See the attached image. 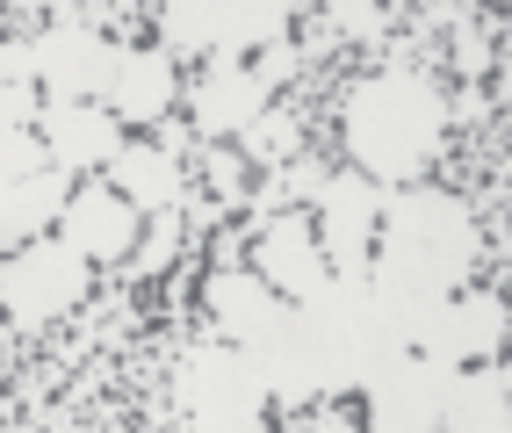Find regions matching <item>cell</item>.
<instances>
[{"label": "cell", "instance_id": "obj_19", "mask_svg": "<svg viewBox=\"0 0 512 433\" xmlns=\"http://www.w3.org/2000/svg\"><path fill=\"white\" fill-rule=\"evenodd\" d=\"M440 433H512V397L498 369H462L448 390V412H440Z\"/></svg>", "mask_w": 512, "mask_h": 433}, {"label": "cell", "instance_id": "obj_21", "mask_svg": "<svg viewBox=\"0 0 512 433\" xmlns=\"http://www.w3.org/2000/svg\"><path fill=\"white\" fill-rule=\"evenodd\" d=\"M246 159H260V166H289V159H296V116L267 109V116L246 130Z\"/></svg>", "mask_w": 512, "mask_h": 433}, {"label": "cell", "instance_id": "obj_10", "mask_svg": "<svg viewBox=\"0 0 512 433\" xmlns=\"http://www.w3.org/2000/svg\"><path fill=\"white\" fill-rule=\"evenodd\" d=\"M462 369H440L426 354H404L390 376H375L368 397V426L361 433H440V412H448V390Z\"/></svg>", "mask_w": 512, "mask_h": 433}, {"label": "cell", "instance_id": "obj_5", "mask_svg": "<svg viewBox=\"0 0 512 433\" xmlns=\"http://www.w3.org/2000/svg\"><path fill=\"white\" fill-rule=\"evenodd\" d=\"M267 405H275L267 376L224 340H195L174 361V412L188 419V433H260Z\"/></svg>", "mask_w": 512, "mask_h": 433}, {"label": "cell", "instance_id": "obj_6", "mask_svg": "<svg viewBox=\"0 0 512 433\" xmlns=\"http://www.w3.org/2000/svg\"><path fill=\"white\" fill-rule=\"evenodd\" d=\"M296 8L282 0H166L159 8V51L174 58H246L289 37Z\"/></svg>", "mask_w": 512, "mask_h": 433}, {"label": "cell", "instance_id": "obj_18", "mask_svg": "<svg viewBox=\"0 0 512 433\" xmlns=\"http://www.w3.org/2000/svg\"><path fill=\"white\" fill-rule=\"evenodd\" d=\"M109 188L123 195L138 217H166L188 203V181H181V159L166 145H123V159L109 166Z\"/></svg>", "mask_w": 512, "mask_h": 433}, {"label": "cell", "instance_id": "obj_12", "mask_svg": "<svg viewBox=\"0 0 512 433\" xmlns=\"http://www.w3.org/2000/svg\"><path fill=\"white\" fill-rule=\"evenodd\" d=\"M37 138H44L51 166H58V174H73V181L109 174V166L123 159V123L101 102H44Z\"/></svg>", "mask_w": 512, "mask_h": 433}, {"label": "cell", "instance_id": "obj_27", "mask_svg": "<svg viewBox=\"0 0 512 433\" xmlns=\"http://www.w3.org/2000/svg\"><path fill=\"white\" fill-rule=\"evenodd\" d=\"M303 433H361V426H354L347 412H339V405H325V412H318L311 426H303Z\"/></svg>", "mask_w": 512, "mask_h": 433}, {"label": "cell", "instance_id": "obj_23", "mask_svg": "<svg viewBox=\"0 0 512 433\" xmlns=\"http://www.w3.org/2000/svg\"><path fill=\"white\" fill-rule=\"evenodd\" d=\"M325 22L339 29V37H375V29H383L390 15H383V8H368V0H332Z\"/></svg>", "mask_w": 512, "mask_h": 433}, {"label": "cell", "instance_id": "obj_8", "mask_svg": "<svg viewBox=\"0 0 512 433\" xmlns=\"http://www.w3.org/2000/svg\"><path fill=\"white\" fill-rule=\"evenodd\" d=\"M383 203H390V188H375L368 174H354V166L325 181V195H318V246H325V268H332V275L368 282Z\"/></svg>", "mask_w": 512, "mask_h": 433}, {"label": "cell", "instance_id": "obj_14", "mask_svg": "<svg viewBox=\"0 0 512 433\" xmlns=\"http://www.w3.org/2000/svg\"><path fill=\"white\" fill-rule=\"evenodd\" d=\"M267 102H275V94L253 80L246 58H210L202 80L188 87V116H195L202 138H246V130L267 116Z\"/></svg>", "mask_w": 512, "mask_h": 433}, {"label": "cell", "instance_id": "obj_28", "mask_svg": "<svg viewBox=\"0 0 512 433\" xmlns=\"http://www.w3.org/2000/svg\"><path fill=\"white\" fill-rule=\"evenodd\" d=\"M455 58H462V73H484V37H476V29H462V44H455Z\"/></svg>", "mask_w": 512, "mask_h": 433}, {"label": "cell", "instance_id": "obj_1", "mask_svg": "<svg viewBox=\"0 0 512 433\" xmlns=\"http://www.w3.org/2000/svg\"><path fill=\"white\" fill-rule=\"evenodd\" d=\"M440 138H448V102L419 65L368 73L339 102V145H347L354 174H368L375 188H419Z\"/></svg>", "mask_w": 512, "mask_h": 433}, {"label": "cell", "instance_id": "obj_15", "mask_svg": "<svg viewBox=\"0 0 512 433\" xmlns=\"http://www.w3.org/2000/svg\"><path fill=\"white\" fill-rule=\"evenodd\" d=\"M181 102V73H174V51H145V44H123V58H116V80H109V94H101V109H109L116 123H166V109Z\"/></svg>", "mask_w": 512, "mask_h": 433}, {"label": "cell", "instance_id": "obj_2", "mask_svg": "<svg viewBox=\"0 0 512 433\" xmlns=\"http://www.w3.org/2000/svg\"><path fill=\"white\" fill-rule=\"evenodd\" d=\"M210 311L224 325V347H238L267 376L275 405H311L318 397V361H311V332L289 296H275L246 268H217L210 275Z\"/></svg>", "mask_w": 512, "mask_h": 433}, {"label": "cell", "instance_id": "obj_24", "mask_svg": "<svg viewBox=\"0 0 512 433\" xmlns=\"http://www.w3.org/2000/svg\"><path fill=\"white\" fill-rule=\"evenodd\" d=\"M44 94L37 87H0V130H37Z\"/></svg>", "mask_w": 512, "mask_h": 433}, {"label": "cell", "instance_id": "obj_29", "mask_svg": "<svg viewBox=\"0 0 512 433\" xmlns=\"http://www.w3.org/2000/svg\"><path fill=\"white\" fill-rule=\"evenodd\" d=\"M498 376H505V397H512V361H505V369H498Z\"/></svg>", "mask_w": 512, "mask_h": 433}, {"label": "cell", "instance_id": "obj_9", "mask_svg": "<svg viewBox=\"0 0 512 433\" xmlns=\"http://www.w3.org/2000/svg\"><path fill=\"white\" fill-rule=\"evenodd\" d=\"M37 87H44V102H101L116 80V58L123 44H109L101 29L87 22H51L37 44Z\"/></svg>", "mask_w": 512, "mask_h": 433}, {"label": "cell", "instance_id": "obj_3", "mask_svg": "<svg viewBox=\"0 0 512 433\" xmlns=\"http://www.w3.org/2000/svg\"><path fill=\"white\" fill-rule=\"evenodd\" d=\"M303 311V332H311V361H318V397H339V390H368L375 376H390L404 354L397 332L383 325L368 282H347V275H325V289L311 296Z\"/></svg>", "mask_w": 512, "mask_h": 433}, {"label": "cell", "instance_id": "obj_25", "mask_svg": "<svg viewBox=\"0 0 512 433\" xmlns=\"http://www.w3.org/2000/svg\"><path fill=\"white\" fill-rule=\"evenodd\" d=\"M0 87H37V51L0 37Z\"/></svg>", "mask_w": 512, "mask_h": 433}, {"label": "cell", "instance_id": "obj_7", "mask_svg": "<svg viewBox=\"0 0 512 433\" xmlns=\"http://www.w3.org/2000/svg\"><path fill=\"white\" fill-rule=\"evenodd\" d=\"M94 289V260H80L65 239H37L0 260V311L15 325H58L65 311H80Z\"/></svg>", "mask_w": 512, "mask_h": 433}, {"label": "cell", "instance_id": "obj_4", "mask_svg": "<svg viewBox=\"0 0 512 433\" xmlns=\"http://www.w3.org/2000/svg\"><path fill=\"white\" fill-rule=\"evenodd\" d=\"M383 253H404V260H419V268L448 275L455 289H469L476 253H484V231H476L462 195L419 181V188H390V203H383Z\"/></svg>", "mask_w": 512, "mask_h": 433}, {"label": "cell", "instance_id": "obj_26", "mask_svg": "<svg viewBox=\"0 0 512 433\" xmlns=\"http://www.w3.org/2000/svg\"><path fill=\"white\" fill-rule=\"evenodd\" d=\"M289 73H296V44H289V37H282V44H267V51L253 58V80H260L267 94H275V87H282Z\"/></svg>", "mask_w": 512, "mask_h": 433}, {"label": "cell", "instance_id": "obj_20", "mask_svg": "<svg viewBox=\"0 0 512 433\" xmlns=\"http://www.w3.org/2000/svg\"><path fill=\"white\" fill-rule=\"evenodd\" d=\"M174 253H181V210H166V217H152L145 246L130 253V275H138V282H152V275H166V268H174Z\"/></svg>", "mask_w": 512, "mask_h": 433}, {"label": "cell", "instance_id": "obj_22", "mask_svg": "<svg viewBox=\"0 0 512 433\" xmlns=\"http://www.w3.org/2000/svg\"><path fill=\"white\" fill-rule=\"evenodd\" d=\"M51 152L37 130H0V181H29V174H44Z\"/></svg>", "mask_w": 512, "mask_h": 433}, {"label": "cell", "instance_id": "obj_11", "mask_svg": "<svg viewBox=\"0 0 512 433\" xmlns=\"http://www.w3.org/2000/svg\"><path fill=\"white\" fill-rule=\"evenodd\" d=\"M138 231H145V217L130 210L109 181H80L73 203H65V217H58V239L73 246L80 260H94V268H130Z\"/></svg>", "mask_w": 512, "mask_h": 433}, {"label": "cell", "instance_id": "obj_16", "mask_svg": "<svg viewBox=\"0 0 512 433\" xmlns=\"http://www.w3.org/2000/svg\"><path fill=\"white\" fill-rule=\"evenodd\" d=\"M325 246H318V231L303 210H282L275 224H267V239H260V282L289 296V304H311V296L325 289Z\"/></svg>", "mask_w": 512, "mask_h": 433}, {"label": "cell", "instance_id": "obj_13", "mask_svg": "<svg viewBox=\"0 0 512 433\" xmlns=\"http://www.w3.org/2000/svg\"><path fill=\"white\" fill-rule=\"evenodd\" d=\"M505 340H512L505 296H491V289H462L455 304H448V318L426 332L419 354L440 361V369H491V361L505 354Z\"/></svg>", "mask_w": 512, "mask_h": 433}, {"label": "cell", "instance_id": "obj_17", "mask_svg": "<svg viewBox=\"0 0 512 433\" xmlns=\"http://www.w3.org/2000/svg\"><path fill=\"white\" fill-rule=\"evenodd\" d=\"M73 174H58V166H44V174H29V181H0V260L22 253V246H37L44 231L65 217V203H73Z\"/></svg>", "mask_w": 512, "mask_h": 433}]
</instances>
